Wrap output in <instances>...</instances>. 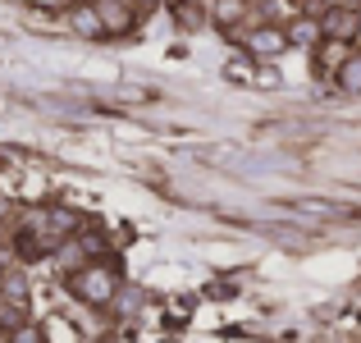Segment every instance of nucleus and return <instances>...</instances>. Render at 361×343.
<instances>
[{
    "mask_svg": "<svg viewBox=\"0 0 361 343\" xmlns=\"http://www.w3.org/2000/svg\"><path fill=\"white\" fill-rule=\"evenodd\" d=\"M101 14V23H106V37H123L137 28V9L128 5V0H92Z\"/></svg>",
    "mask_w": 361,
    "mask_h": 343,
    "instance_id": "20e7f679",
    "label": "nucleus"
},
{
    "mask_svg": "<svg viewBox=\"0 0 361 343\" xmlns=\"http://www.w3.org/2000/svg\"><path fill=\"white\" fill-rule=\"evenodd\" d=\"M357 18H361V5H325L320 9V37L357 42Z\"/></svg>",
    "mask_w": 361,
    "mask_h": 343,
    "instance_id": "f03ea898",
    "label": "nucleus"
},
{
    "mask_svg": "<svg viewBox=\"0 0 361 343\" xmlns=\"http://www.w3.org/2000/svg\"><path fill=\"white\" fill-rule=\"evenodd\" d=\"M229 78H252V60H229Z\"/></svg>",
    "mask_w": 361,
    "mask_h": 343,
    "instance_id": "f8f14e48",
    "label": "nucleus"
},
{
    "mask_svg": "<svg viewBox=\"0 0 361 343\" xmlns=\"http://www.w3.org/2000/svg\"><path fill=\"white\" fill-rule=\"evenodd\" d=\"M288 46H320V18L302 14L288 23Z\"/></svg>",
    "mask_w": 361,
    "mask_h": 343,
    "instance_id": "6e6552de",
    "label": "nucleus"
},
{
    "mask_svg": "<svg viewBox=\"0 0 361 343\" xmlns=\"http://www.w3.org/2000/svg\"><path fill=\"white\" fill-rule=\"evenodd\" d=\"M0 215H5V202H0Z\"/></svg>",
    "mask_w": 361,
    "mask_h": 343,
    "instance_id": "4468645a",
    "label": "nucleus"
},
{
    "mask_svg": "<svg viewBox=\"0 0 361 343\" xmlns=\"http://www.w3.org/2000/svg\"><path fill=\"white\" fill-rule=\"evenodd\" d=\"M357 42H361V18H357Z\"/></svg>",
    "mask_w": 361,
    "mask_h": 343,
    "instance_id": "ddd939ff",
    "label": "nucleus"
},
{
    "mask_svg": "<svg viewBox=\"0 0 361 343\" xmlns=\"http://www.w3.org/2000/svg\"><path fill=\"white\" fill-rule=\"evenodd\" d=\"M37 9H46V14H60V9H73L78 0H32Z\"/></svg>",
    "mask_w": 361,
    "mask_h": 343,
    "instance_id": "9b49d317",
    "label": "nucleus"
},
{
    "mask_svg": "<svg viewBox=\"0 0 361 343\" xmlns=\"http://www.w3.org/2000/svg\"><path fill=\"white\" fill-rule=\"evenodd\" d=\"M69 28L78 37H87V42H101V37H106V23H101V14H97L92 0H78V5L69 9Z\"/></svg>",
    "mask_w": 361,
    "mask_h": 343,
    "instance_id": "39448f33",
    "label": "nucleus"
},
{
    "mask_svg": "<svg viewBox=\"0 0 361 343\" xmlns=\"http://www.w3.org/2000/svg\"><path fill=\"white\" fill-rule=\"evenodd\" d=\"M283 51H288V28L261 23L247 32V55H256V60H270V55H283Z\"/></svg>",
    "mask_w": 361,
    "mask_h": 343,
    "instance_id": "7ed1b4c3",
    "label": "nucleus"
},
{
    "mask_svg": "<svg viewBox=\"0 0 361 343\" xmlns=\"http://www.w3.org/2000/svg\"><path fill=\"white\" fill-rule=\"evenodd\" d=\"M247 9H252V0H211V23L233 32V28L247 23Z\"/></svg>",
    "mask_w": 361,
    "mask_h": 343,
    "instance_id": "423d86ee",
    "label": "nucleus"
},
{
    "mask_svg": "<svg viewBox=\"0 0 361 343\" xmlns=\"http://www.w3.org/2000/svg\"><path fill=\"white\" fill-rule=\"evenodd\" d=\"M334 78H338V88H343V92L361 97V51H353L343 64H338V73H334Z\"/></svg>",
    "mask_w": 361,
    "mask_h": 343,
    "instance_id": "1a4fd4ad",
    "label": "nucleus"
},
{
    "mask_svg": "<svg viewBox=\"0 0 361 343\" xmlns=\"http://www.w3.org/2000/svg\"><path fill=\"white\" fill-rule=\"evenodd\" d=\"M69 293H73L78 302H87V307H106V302L119 293L115 265L92 261V265H82V270H73V275H69Z\"/></svg>",
    "mask_w": 361,
    "mask_h": 343,
    "instance_id": "f257e3e1",
    "label": "nucleus"
},
{
    "mask_svg": "<svg viewBox=\"0 0 361 343\" xmlns=\"http://www.w3.org/2000/svg\"><path fill=\"white\" fill-rule=\"evenodd\" d=\"M353 55V42H329V37H320V46H316V64L320 69H329V73H338V64Z\"/></svg>",
    "mask_w": 361,
    "mask_h": 343,
    "instance_id": "0eeeda50",
    "label": "nucleus"
},
{
    "mask_svg": "<svg viewBox=\"0 0 361 343\" xmlns=\"http://www.w3.org/2000/svg\"><path fill=\"white\" fill-rule=\"evenodd\" d=\"M9 343H46V335L32 320H18V325H9Z\"/></svg>",
    "mask_w": 361,
    "mask_h": 343,
    "instance_id": "9d476101",
    "label": "nucleus"
}]
</instances>
